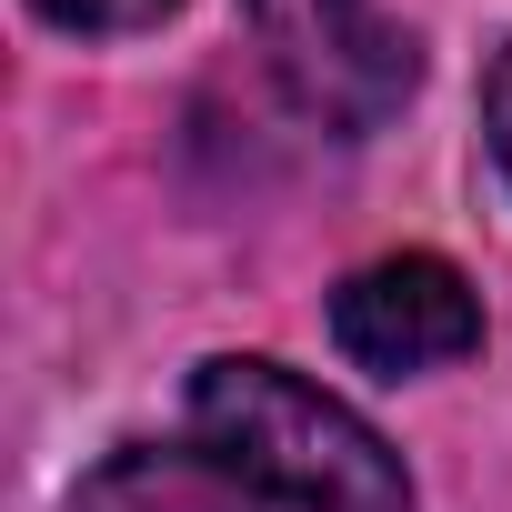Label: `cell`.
Returning <instances> with one entry per match:
<instances>
[{"label":"cell","mask_w":512,"mask_h":512,"mask_svg":"<svg viewBox=\"0 0 512 512\" xmlns=\"http://www.w3.org/2000/svg\"><path fill=\"white\" fill-rule=\"evenodd\" d=\"M191 442L221 452L241 482H262L282 512H422L402 452L352 402L262 352H221L191 372Z\"/></svg>","instance_id":"obj_1"},{"label":"cell","mask_w":512,"mask_h":512,"mask_svg":"<svg viewBox=\"0 0 512 512\" xmlns=\"http://www.w3.org/2000/svg\"><path fill=\"white\" fill-rule=\"evenodd\" d=\"M241 11H251V41H262L272 81L292 91V111L342 131V141L382 131L422 81V51L382 0H241Z\"/></svg>","instance_id":"obj_2"},{"label":"cell","mask_w":512,"mask_h":512,"mask_svg":"<svg viewBox=\"0 0 512 512\" xmlns=\"http://www.w3.org/2000/svg\"><path fill=\"white\" fill-rule=\"evenodd\" d=\"M332 342H342V362H362L382 382H412V372H442V362L482 352V302L442 251H392V262H362L332 292Z\"/></svg>","instance_id":"obj_3"},{"label":"cell","mask_w":512,"mask_h":512,"mask_svg":"<svg viewBox=\"0 0 512 512\" xmlns=\"http://www.w3.org/2000/svg\"><path fill=\"white\" fill-rule=\"evenodd\" d=\"M71 512H282V502L201 442H131L71 492Z\"/></svg>","instance_id":"obj_4"},{"label":"cell","mask_w":512,"mask_h":512,"mask_svg":"<svg viewBox=\"0 0 512 512\" xmlns=\"http://www.w3.org/2000/svg\"><path fill=\"white\" fill-rule=\"evenodd\" d=\"M51 31H81V41H121V31H161L181 0H31Z\"/></svg>","instance_id":"obj_5"},{"label":"cell","mask_w":512,"mask_h":512,"mask_svg":"<svg viewBox=\"0 0 512 512\" xmlns=\"http://www.w3.org/2000/svg\"><path fill=\"white\" fill-rule=\"evenodd\" d=\"M482 131H492V161H502V181H512V41H502V61L482 71Z\"/></svg>","instance_id":"obj_6"}]
</instances>
